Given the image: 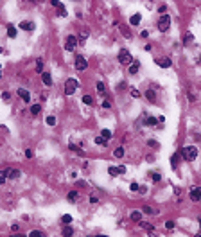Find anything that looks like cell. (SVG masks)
Segmentation results:
<instances>
[{
  "instance_id": "6da1fadb",
  "label": "cell",
  "mask_w": 201,
  "mask_h": 237,
  "mask_svg": "<svg viewBox=\"0 0 201 237\" xmlns=\"http://www.w3.org/2000/svg\"><path fill=\"white\" fill-rule=\"evenodd\" d=\"M180 155H182V160H196L197 158V149L194 146H187V147H182L180 149Z\"/></svg>"
},
{
  "instance_id": "7a4b0ae2",
  "label": "cell",
  "mask_w": 201,
  "mask_h": 237,
  "mask_svg": "<svg viewBox=\"0 0 201 237\" xmlns=\"http://www.w3.org/2000/svg\"><path fill=\"white\" fill-rule=\"evenodd\" d=\"M156 27H158L160 33L169 31V27H171V16L169 14H160L158 16V22H156Z\"/></svg>"
},
{
  "instance_id": "3957f363",
  "label": "cell",
  "mask_w": 201,
  "mask_h": 237,
  "mask_svg": "<svg viewBox=\"0 0 201 237\" xmlns=\"http://www.w3.org/2000/svg\"><path fill=\"white\" fill-rule=\"evenodd\" d=\"M133 61H135V58L131 56V52H129L128 49H120V51H119V63H120V65H128V66H129Z\"/></svg>"
},
{
  "instance_id": "277c9868",
  "label": "cell",
  "mask_w": 201,
  "mask_h": 237,
  "mask_svg": "<svg viewBox=\"0 0 201 237\" xmlns=\"http://www.w3.org/2000/svg\"><path fill=\"white\" fill-rule=\"evenodd\" d=\"M77 86H79V83H77V79H66V83H65V95H74V92L77 90Z\"/></svg>"
},
{
  "instance_id": "5b68a950",
  "label": "cell",
  "mask_w": 201,
  "mask_h": 237,
  "mask_svg": "<svg viewBox=\"0 0 201 237\" xmlns=\"http://www.w3.org/2000/svg\"><path fill=\"white\" fill-rule=\"evenodd\" d=\"M79 45V40H77V36H74V34H70V36H66V40H65V51H68V52H72L76 47Z\"/></svg>"
},
{
  "instance_id": "8992f818",
  "label": "cell",
  "mask_w": 201,
  "mask_h": 237,
  "mask_svg": "<svg viewBox=\"0 0 201 237\" xmlns=\"http://www.w3.org/2000/svg\"><path fill=\"white\" fill-rule=\"evenodd\" d=\"M86 66H88L86 58L81 56V54H77V56H76V68L79 70V72H83V70H86Z\"/></svg>"
},
{
  "instance_id": "52a82bcc",
  "label": "cell",
  "mask_w": 201,
  "mask_h": 237,
  "mask_svg": "<svg viewBox=\"0 0 201 237\" xmlns=\"http://www.w3.org/2000/svg\"><path fill=\"white\" fill-rule=\"evenodd\" d=\"M189 198L192 201H201V187H192L189 192Z\"/></svg>"
},
{
  "instance_id": "ba28073f",
  "label": "cell",
  "mask_w": 201,
  "mask_h": 237,
  "mask_svg": "<svg viewBox=\"0 0 201 237\" xmlns=\"http://www.w3.org/2000/svg\"><path fill=\"white\" fill-rule=\"evenodd\" d=\"M154 63L158 65V66H162V68H169V66L172 65V59H171V58H156Z\"/></svg>"
},
{
  "instance_id": "9c48e42d",
  "label": "cell",
  "mask_w": 201,
  "mask_h": 237,
  "mask_svg": "<svg viewBox=\"0 0 201 237\" xmlns=\"http://www.w3.org/2000/svg\"><path fill=\"white\" fill-rule=\"evenodd\" d=\"M16 93H18V97H20V99H24V103H29V101H31V93H29L25 88H18V92H16Z\"/></svg>"
},
{
  "instance_id": "30bf717a",
  "label": "cell",
  "mask_w": 201,
  "mask_h": 237,
  "mask_svg": "<svg viewBox=\"0 0 201 237\" xmlns=\"http://www.w3.org/2000/svg\"><path fill=\"white\" fill-rule=\"evenodd\" d=\"M18 29H24V31H32V29H34V22H27V20H24V22H20Z\"/></svg>"
},
{
  "instance_id": "8fae6325",
  "label": "cell",
  "mask_w": 201,
  "mask_h": 237,
  "mask_svg": "<svg viewBox=\"0 0 201 237\" xmlns=\"http://www.w3.org/2000/svg\"><path fill=\"white\" fill-rule=\"evenodd\" d=\"M144 124H146V126H156V124H158V119H156V117H151V115H146V117H144Z\"/></svg>"
},
{
  "instance_id": "7c38bea8",
  "label": "cell",
  "mask_w": 201,
  "mask_h": 237,
  "mask_svg": "<svg viewBox=\"0 0 201 237\" xmlns=\"http://www.w3.org/2000/svg\"><path fill=\"white\" fill-rule=\"evenodd\" d=\"M144 95H146V99H147L149 103H156V92H154L153 88H151V90H146Z\"/></svg>"
},
{
  "instance_id": "4fadbf2b",
  "label": "cell",
  "mask_w": 201,
  "mask_h": 237,
  "mask_svg": "<svg viewBox=\"0 0 201 237\" xmlns=\"http://www.w3.org/2000/svg\"><path fill=\"white\" fill-rule=\"evenodd\" d=\"M180 160H182V155H180V153H176V155L171 156V165H172V169H178V163H180Z\"/></svg>"
},
{
  "instance_id": "5bb4252c",
  "label": "cell",
  "mask_w": 201,
  "mask_h": 237,
  "mask_svg": "<svg viewBox=\"0 0 201 237\" xmlns=\"http://www.w3.org/2000/svg\"><path fill=\"white\" fill-rule=\"evenodd\" d=\"M128 68H129V74H131V76H135V74L138 72V68H140V63H138V61L135 59V61H133V63H131V65H129Z\"/></svg>"
},
{
  "instance_id": "9a60e30c",
  "label": "cell",
  "mask_w": 201,
  "mask_h": 237,
  "mask_svg": "<svg viewBox=\"0 0 201 237\" xmlns=\"http://www.w3.org/2000/svg\"><path fill=\"white\" fill-rule=\"evenodd\" d=\"M16 34H18V29H16L14 25H7V38L14 40V38H16Z\"/></svg>"
},
{
  "instance_id": "2e32d148",
  "label": "cell",
  "mask_w": 201,
  "mask_h": 237,
  "mask_svg": "<svg viewBox=\"0 0 201 237\" xmlns=\"http://www.w3.org/2000/svg\"><path fill=\"white\" fill-rule=\"evenodd\" d=\"M183 45L187 47V45H194V34L192 33H187L185 36H183Z\"/></svg>"
},
{
  "instance_id": "e0dca14e",
  "label": "cell",
  "mask_w": 201,
  "mask_h": 237,
  "mask_svg": "<svg viewBox=\"0 0 201 237\" xmlns=\"http://www.w3.org/2000/svg\"><path fill=\"white\" fill-rule=\"evenodd\" d=\"M140 20H142V14H140V13H135V14L129 18V23H131V25H138Z\"/></svg>"
},
{
  "instance_id": "ac0fdd59",
  "label": "cell",
  "mask_w": 201,
  "mask_h": 237,
  "mask_svg": "<svg viewBox=\"0 0 201 237\" xmlns=\"http://www.w3.org/2000/svg\"><path fill=\"white\" fill-rule=\"evenodd\" d=\"M41 79H43V83H45V86H52V77H50L49 72H43L41 74Z\"/></svg>"
},
{
  "instance_id": "d6986e66",
  "label": "cell",
  "mask_w": 201,
  "mask_h": 237,
  "mask_svg": "<svg viewBox=\"0 0 201 237\" xmlns=\"http://www.w3.org/2000/svg\"><path fill=\"white\" fill-rule=\"evenodd\" d=\"M7 178H9V180H18V178H20V171H18V169H9Z\"/></svg>"
},
{
  "instance_id": "ffe728a7",
  "label": "cell",
  "mask_w": 201,
  "mask_h": 237,
  "mask_svg": "<svg viewBox=\"0 0 201 237\" xmlns=\"http://www.w3.org/2000/svg\"><path fill=\"white\" fill-rule=\"evenodd\" d=\"M95 144H97V146L106 147V146H108V138H104L102 135H101V137H95Z\"/></svg>"
},
{
  "instance_id": "44dd1931",
  "label": "cell",
  "mask_w": 201,
  "mask_h": 237,
  "mask_svg": "<svg viewBox=\"0 0 201 237\" xmlns=\"http://www.w3.org/2000/svg\"><path fill=\"white\" fill-rule=\"evenodd\" d=\"M129 217H131L133 221H142V212H138V210H133L131 214H129Z\"/></svg>"
},
{
  "instance_id": "7402d4cb",
  "label": "cell",
  "mask_w": 201,
  "mask_h": 237,
  "mask_svg": "<svg viewBox=\"0 0 201 237\" xmlns=\"http://www.w3.org/2000/svg\"><path fill=\"white\" fill-rule=\"evenodd\" d=\"M36 72L38 74H43V58H38L36 59Z\"/></svg>"
},
{
  "instance_id": "603a6c76",
  "label": "cell",
  "mask_w": 201,
  "mask_h": 237,
  "mask_svg": "<svg viewBox=\"0 0 201 237\" xmlns=\"http://www.w3.org/2000/svg\"><path fill=\"white\" fill-rule=\"evenodd\" d=\"M95 88H97V92L101 93V95H104V93H106V85H104L102 81H99V83L95 85Z\"/></svg>"
},
{
  "instance_id": "cb8c5ba5",
  "label": "cell",
  "mask_w": 201,
  "mask_h": 237,
  "mask_svg": "<svg viewBox=\"0 0 201 237\" xmlns=\"http://www.w3.org/2000/svg\"><path fill=\"white\" fill-rule=\"evenodd\" d=\"M65 237H68V235H74V230H72V226H68V225H65V228H63V232H61Z\"/></svg>"
},
{
  "instance_id": "d4e9b609",
  "label": "cell",
  "mask_w": 201,
  "mask_h": 237,
  "mask_svg": "<svg viewBox=\"0 0 201 237\" xmlns=\"http://www.w3.org/2000/svg\"><path fill=\"white\" fill-rule=\"evenodd\" d=\"M151 180H153V183H158V181L162 180V174L156 173V171H153V173H151Z\"/></svg>"
},
{
  "instance_id": "484cf974",
  "label": "cell",
  "mask_w": 201,
  "mask_h": 237,
  "mask_svg": "<svg viewBox=\"0 0 201 237\" xmlns=\"http://www.w3.org/2000/svg\"><path fill=\"white\" fill-rule=\"evenodd\" d=\"M138 223H140V228H144V230H147V232H153V230H154V226L149 225V223H146V221H138Z\"/></svg>"
},
{
  "instance_id": "4316f807",
  "label": "cell",
  "mask_w": 201,
  "mask_h": 237,
  "mask_svg": "<svg viewBox=\"0 0 201 237\" xmlns=\"http://www.w3.org/2000/svg\"><path fill=\"white\" fill-rule=\"evenodd\" d=\"M108 174L110 176H119L120 173H119V167H113V165H111V167H108Z\"/></svg>"
},
{
  "instance_id": "83f0119b",
  "label": "cell",
  "mask_w": 201,
  "mask_h": 237,
  "mask_svg": "<svg viewBox=\"0 0 201 237\" xmlns=\"http://www.w3.org/2000/svg\"><path fill=\"white\" fill-rule=\"evenodd\" d=\"M81 101H83L84 104H88V106H92V104H94V97H92V95H83V99H81Z\"/></svg>"
},
{
  "instance_id": "f1b7e54d",
  "label": "cell",
  "mask_w": 201,
  "mask_h": 237,
  "mask_svg": "<svg viewBox=\"0 0 201 237\" xmlns=\"http://www.w3.org/2000/svg\"><path fill=\"white\" fill-rule=\"evenodd\" d=\"M61 223H63V225H70V223H72V216H70V214H65V216L61 217Z\"/></svg>"
},
{
  "instance_id": "f546056e",
  "label": "cell",
  "mask_w": 201,
  "mask_h": 237,
  "mask_svg": "<svg viewBox=\"0 0 201 237\" xmlns=\"http://www.w3.org/2000/svg\"><path fill=\"white\" fill-rule=\"evenodd\" d=\"M40 111H41V106L40 104H32L31 106V115H38Z\"/></svg>"
},
{
  "instance_id": "4dcf8cb0",
  "label": "cell",
  "mask_w": 201,
  "mask_h": 237,
  "mask_svg": "<svg viewBox=\"0 0 201 237\" xmlns=\"http://www.w3.org/2000/svg\"><path fill=\"white\" fill-rule=\"evenodd\" d=\"M113 156H115V158H122V156H124V149H122V147H117V149L113 151Z\"/></svg>"
},
{
  "instance_id": "1f68e13d",
  "label": "cell",
  "mask_w": 201,
  "mask_h": 237,
  "mask_svg": "<svg viewBox=\"0 0 201 237\" xmlns=\"http://www.w3.org/2000/svg\"><path fill=\"white\" fill-rule=\"evenodd\" d=\"M77 196H79V194H77V192H76V191H70V192H68V201H70V203H72V201H74V199H77Z\"/></svg>"
},
{
  "instance_id": "d6a6232c",
  "label": "cell",
  "mask_w": 201,
  "mask_h": 237,
  "mask_svg": "<svg viewBox=\"0 0 201 237\" xmlns=\"http://www.w3.org/2000/svg\"><path fill=\"white\" fill-rule=\"evenodd\" d=\"M47 124H49V126H56V117H54V115L47 117Z\"/></svg>"
},
{
  "instance_id": "836d02e7",
  "label": "cell",
  "mask_w": 201,
  "mask_h": 237,
  "mask_svg": "<svg viewBox=\"0 0 201 237\" xmlns=\"http://www.w3.org/2000/svg\"><path fill=\"white\" fill-rule=\"evenodd\" d=\"M147 146H149V147H153V149L160 147V144H158V142H156V140H149V142H147Z\"/></svg>"
},
{
  "instance_id": "e575fe53",
  "label": "cell",
  "mask_w": 201,
  "mask_h": 237,
  "mask_svg": "<svg viewBox=\"0 0 201 237\" xmlns=\"http://www.w3.org/2000/svg\"><path fill=\"white\" fill-rule=\"evenodd\" d=\"M68 147H70L72 151H76V153H83V149H81L79 146H76V144H68Z\"/></svg>"
},
{
  "instance_id": "d590c367",
  "label": "cell",
  "mask_w": 201,
  "mask_h": 237,
  "mask_svg": "<svg viewBox=\"0 0 201 237\" xmlns=\"http://www.w3.org/2000/svg\"><path fill=\"white\" fill-rule=\"evenodd\" d=\"M142 212H144V214H156V212H154L151 207H144V208H142Z\"/></svg>"
},
{
  "instance_id": "8d00e7d4",
  "label": "cell",
  "mask_w": 201,
  "mask_h": 237,
  "mask_svg": "<svg viewBox=\"0 0 201 237\" xmlns=\"http://www.w3.org/2000/svg\"><path fill=\"white\" fill-rule=\"evenodd\" d=\"M138 187H140V185H138V183H137V181H133V183H131V187H129V189H131V191H133V192H138Z\"/></svg>"
},
{
  "instance_id": "74e56055",
  "label": "cell",
  "mask_w": 201,
  "mask_h": 237,
  "mask_svg": "<svg viewBox=\"0 0 201 237\" xmlns=\"http://www.w3.org/2000/svg\"><path fill=\"white\" fill-rule=\"evenodd\" d=\"M101 135H102L104 138H110V137H111V131H110V129H102V131H101Z\"/></svg>"
},
{
  "instance_id": "f35d334b",
  "label": "cell",
  "mask_w": 201,
  "mask_h": 237,
  "mask_svg": "<svg viewBox=\"0 0 201 237\" xmlns=\"http://www.w3.org/2000/svg\"><path fill=\"white\" fill-rule=\"evenodd\" d=\"M131 97L138 99V97H140V92H138V90H131Z\"/></svg>"
},
{
  "instance_id": "ab89813d",
  "label": "cell",
  "mask_w": 201,
  "mask_h": 237,
  "mask_svg": "<svg viewBox=\"0 0 201 237\" xmlns=\"http://www.w3.org/2000/svg\"><path fill=\"white\" fill-rule=\"evenodd\" d=\"M165 228H167V230H174V223H172V221H167V223H165Z\"/></svg>"
},
{
  "instance_id": "60d3db41",
  "label": "cell",
  "mask_w": 201,
  "mask_h": 237,
  "mask_svg": "<svg viewBox=\"0 0 201 237\" xmlns=\"http://www.w3.org/2000/svg\"><path fill=\"white\" fill-rule=\"evenodd\" d=\"M2 99H4V101H9V99H11V93H9V92H4V93H2Z\"/></svg>"
},
{
  "instance_id": "b9f144b4",
  "label": "cell",
  "mask_w": 201,
  "mask_h": 237,
  "mask_svg": "<svg viewBox=\"0 0 201 237\" xmlns=\"http://www.w3.org/2000/svg\"><path fill=\"white\" fill-rule=\"evenodd\" d=\"M50 4H52L54 7H61V6H63V4L59 2V0H50Z\"/></svg>"
},
{
  "instance_id": "7bdbcfd3",
  "label": "cell",
  "mask_w": 201,
  "mask_h": 237,
  "mask_svg": "<svg viewBox=\"0 0 201 237\" xmlns=\"http://www.w3.org/2000/svg\"><path fill=\"white\" fill-rule=\"evenodd\" d=\"M58 9H59V16H66V9H65L63 6H61V7H58Z\"/></svg>"
},
{
  "instance_id": "ee69618b",
  "label": "cell",
  "mask_w": 201,
  "mask_h": 237,
  "mask_svg": "<svg viewBox=\"0 0 201 237\" xmlns=\"http://www.w3.org/2000/svg\"><path fill=\"white\" fill-rule=\"evenodd\" d=\"M43 233L41 232H38V230H34V232H31V237H41Z\"/></svg>"
},
{
  "instance_id": "f6af8a7d",
  "label": "cell",
  "mask_w": 201,
  "mask_h": 237,
  "mask_svg": "<svg viewBox=\"0 0 201 237\" xmlns=\"http://www.w3.org/2000/svg\"><path fill=\"white\" fill-rule=\"evenodd\" d=\"M25 158H32V149H25Z\"/></svg>"
},
{
  "instance_id": "bcb514c9",
  "label": "cell",
  "mask_w": 201,
  "mask_h": 237,
  "mask_svg": "<svg viewBox=\"0 0 201 237\" xmlns=\"http://www.w3.org/2000/svg\"><path fill=\"white\" fill-rule=\"evenodd\" d=\"M138 192H140V194H146V192H147V187H138Z\"/></svg>"
},
{
  "instance_id": "7dc6e473",
  "label": "cell",
  "mask_w": 201,
  "mask_h": 237,
  "mask_svg": "<svg viewBox=\"0 0 201 237\" xmlns=\"http://www.w3.org/2000/svg\"><path fill=\"white\" fill-rule=\"evenodd\" d=\"M97 201H99V199H97V198H95V196H90V203H92V205H95V203H97Z\"/></svg>"
},
{
  "instance_id": "c3c4849f",
  "label": "cell",
  "mask_w": 201,
  "mask_h": 237,
  "mask_svg": "<svg viewBox=\"0 0 201 237\" xmlns=\"http://www.w3.org/2000/svg\"><path fill=\"white\" fill-rule=\"evenodd\" d=\"M119 173H120V174L126 173V167H124V165H119Z\"/></svg>"
},
{
  "instance_id": "681fc988",
  "label": "cell",
  "mask_w": 201,
  "mask_h": 237,
  "mask_svg": "<svg viewBox=\"0 0 201 237\" xmlns=\"http://www.w3.org/2000/svg\"><path fill=\"white\" fill-rule=\"evenodd\" d=\"M140 36H142V38H147V36H149V33H147V31H140Z\"/></svg>"
},
{
  "instance_id": "f907efd6",
  "label": "cell",
  "mask_w": 201,
  "mask_h": 237,
  "mask_svg": "<svg viewBox=\"0 0 201 237\" xmlns=\"http://www.w3.org/2000/svg\"><path fill=\"white\" fill-rule=\"evenodd\" d=\"M165 9H167V7H165V6H160V9H158V11H160V13H162V14H164V13H165Z\"/></svg>"
},
{
  "instance_id": "816d5d0a",
  "label": "cell",
  "mask_w": 201,
  "mask_h": 237,
  "mask_svg": "<svg viewBox=\"0 0 201 237\" xmlns=\"http://www.w3.org/2000/svg\"><path fill=\"white\" fill-rule=\"evenodd\" d=\"M146 160H147V162H154V156H153V155H149V156H147Z\"/></svg>"
},
{
  "instance_id": "f5cc1de1",
  "label": "cell",
  "mask_w": 201,
  "mask_h": 237,
  "mask_svg": "<svg viewBox=\"0 0 201 237\" xmlns=\"http://www.w3.org/2000/svg\"><path fill=\"white\" fill-rule=\"evenodd\" d=\"M197 63H199V65H201V54H199V59H197Z\"/></svg>"
},
{
  "instance_id": "db71d44e",
  "label": "cell",
  "mask_w": 201,
  "mask_h": 237,
  "mask_svg": "<svg viewBox=\"0 0 201 237\" xmlns=\"http://www.w3.org/2000/svg\"><path fill=\"white\" fill-rule=\"evenodd\" d=\"M197 223H199V226H201V217H197Z\"/></svg>"
},
{
  "instance_id": "11a10c76",
  "label": "cell",
  "mask_w": 201,
  "mask_h": 237,
  "mask_svg": "<svg viewBox=\"0 0 201 237\" xmlns=\"http://www.w3.org/2000/svg\"><path fill=\"white\" fill-rule=\"evenodd\" d=\"M0 79H2V72H0Z\"/></svg>"
}]
</instances>
